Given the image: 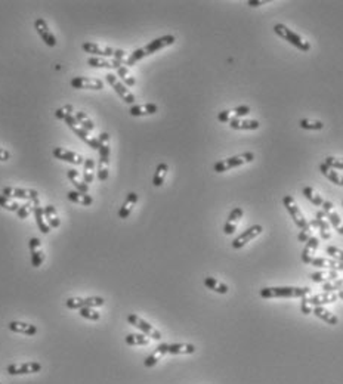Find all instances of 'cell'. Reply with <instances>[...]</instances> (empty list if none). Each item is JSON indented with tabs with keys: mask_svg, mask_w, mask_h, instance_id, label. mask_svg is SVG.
<instances>
[{
	"mask_svg": "<svg viewBox=\"0 0 343 384\" xmlns=\"http://www.w3.org/2000/svg\"><path fill=\"white\" fill-rule=\"evenodd\" d=\"M33 213L36 216V222H37V226L42 233H49L51 232V226L48 225L46 222V217H45V208L40 207L39 204V200L34 201V205H33Z\"/></svg>",
	"mask_w": 343,
	"mask_h": 384,
	"instance_id": "cell-23",
	"label": "cell"
},
{
	"mask_svg": "<svg viewBox=\"0 0 343 384\" xmlns=\"http://www.w3.org/2000/svg\"><path fill=\"white\" fill-rule=\"evenodd\" d=\"M64 121L67 123V126L71 129L84 144H87V145H89L90 148H93V150H99V141H98V138H92V136L89 135V132H87L86 129L81 127L79 123H77V120H76L74 115L65 117Z\"/></svg>",
	"mask_w": 343,
	"mask_h": 384,
	"instance_id": "cell-7",
	"label": "cell"
},
{
	"mask_svg": "<svg viewBox=\"0 0 343 384\" xmlns=\"http://www.w3.org/2000/svg\"><path fill=\"white\" fill-rule=\"evenodd\" d=\"M128 322L133 325V327H136L139 331H142V333L145 334L147 337H151V338H154V340H161V333H160L159 330H156L150 322H147L145 319H142V318H139L138 315H129L128 316Z\"/></svg>",
	"mask_w": 343,
	"mask_h": 384,
	"instance_id": "cell-8",
	"label": "cell"
},
{
	"mask_svg": "<svg viewBox=\"0 0 343 384\" xmlns=\"http://www.w3.org/2000/svg\"><path fill=\"white\" fill-rule=\"evenodd\" d=\"M93 169H95V161L92 158H84V163H83V180L87 185L92 183L93 179H95Z\"/></svg>",
	"mask_w": 343,
	"mask_h": 384,
	"instance_id": "cell-36",
	"label": "cell"
},
{
	"mask_svg": "<svg viewBox=\"0 0 343 384\" xmlns=\"http://www.w3.org/2000/svg\"><path fill=\"white\" fill-rule=\"evenodd\" d=\"M255 160V154L253 153H243L240 155H234V157H230L226 160H220L217 161L213 169L216 173H223V172H228L231 169H236V167H240L243 164H247V163H252Z\"/></svg>",
	"mask_w": 343,
	"mask_h": 384,
	"instance_id": "cell-5",
	"label": "cell"
},
{
	"mask_svg": "<svg viewBox=\"0 0 343 384\" xmlns=\"http://www.w3.org/2000/svg\"><path fill=\"white\" fill-rule=\"evenodd\" d=\"M309 278L312 280L314 282H317V284H325V282H330V281H334V280H337L339 278V275H337V272L336 271H318V272H314V274H311L309 275Z\"/></svg>",
	"mask_w": 343,
	"mask_h": 384,
	"instance_id": "cell-30",
	"label": "cell"
},
{
	"mask_svg": "<svg viewBox=\"0 0 343 384\" xmlns=\"http://www.w3.org/2000/svg\"><path fill=\"white\" fill-rule=\"evenodd\" d=\"M342 205H343V203H342Z\"/></svg>",
	"mask_w": 343,
	"mask_h": 384,
	"instance_id": "cell-60",
	"label": "cell"
},
{
	"mask_svg": "<svg viewBox=\"0 0 343 384\" xmlns=\"http://www.w3.org/2000/svg\"><path fill=\"white\" fill-rule=\"evenodd\" d=\"M230 127L234 130H256L261 127L258 120H243V118H234L230 123Z\"/></svg>",
	"mask_w": 343,
	"mask_h": 384,
	"instance_id": "cell-32",
	"label": "cell"
},
{
	"mask_svg": "<svg viewBox=\"0 0 343 384\" xmlns=\"http://www.w3.org/2000/svg\"><path fill=\"white\" fill-rule=\"evenodd\" d=\"M283 204H284V207H286V210L290 213L291 219H293V222L297 225V228H300L302 230L311 229L309 222L305 219V216H303L302 210L299 208V205L296 204V201H294V198H293L291 195H286V197L283 198Z\"/></svg>",
	"mask_w": 343,
	"mask_h": 384,
	"instance_id": "cell-6",
	"label": "cell"
},
{
	"mask_svg": "<svg viewBox=\"0 0 343 384\" xmlns=\"http://www.w3.org/2000/svg\"><path fill=\"white\" fill-rule=\"evenodd\" d=\"M302 192H303V195H305V198L306 200H309L311 203L314 205H318V207H321L322 203L325 201L319 194H318L317 191L314 189V188H311V186H305L303 189H302Z\"/></svg>",
	"mask_w": 343,
	"mask_h": 384,
	"instance_id": "cell-38",
	"label": "cell"
},
{
	"mask_svg": "<svg viewBox=\"0 0 343 384\" xmlns=\"http://www.w3.org/2000/svg\"><path fill=\"white\" fill-rule=\"evenodd\" d=\"M318 245H319V241H318L317 236H311L308 241H306V245L303 248V253H302V262L309 265L311 259H314V254L317 253Z\"/></svg>",
	"mask_w": 343,
	"mask_h": 384,
	"instance_id": "cell-25",
	"label": "cell"
},
{
	"mask_svg": "<svg viewBox=\"0 0 343 384\" xmlns=\"http://www.w3.org/2000/svg\"><path fill=\"white\" fill-rule=\"evenodd\" d=\"M108 172H109V157H99L98 179L101 180V182H105L108 179Z\"/></svg>",
	"mask_w": 343,
	"mask_h": 384,
	"instance_id": "cell-42",
	"label": "cell"
},
{
	"mask_svg": "<svg viewBox=\"0 0 343 384\" xmlns=\"http://www.w3.org/2000/svg\"><path fill=\"white\" fill-rule=\"evenodd\" d=\"M322 290L327 293H334V291H342L343 290V278H337L334 281L325 282L322 284Z\"/></svg>",
	"mask_w": 343,
	"mask_h": 384,
	"instance_id": "cell-47",
	"label": "cell"
},
{
	"mask_svg": "<svg viewBox=\"0 0 343 384\" xmlns=\"http://www.w3.org/2000/svg\"><path fill=\"white\" fill-rule=\"evenodd\" d=\"M79 312H80V316H83L84 319H90V321H99V318H101L99 312L93 310L92 307H81V309H79Z\"/></svg>",
	"mask_w": 343,
	"mask_h": 384,
	"instance_id": "cell-50",
	"label": "cell"
},
{
	"mask_svg": "<svg viewBox=\"0 0 343 384\" xmlns=\"http://www.w3.org/2000/svg\"><path fill=\"white\" fill-rule=\"evenodd\" d=\"M67 178L71 180V183L76 186V189L79 192H84V194H89V185L84 182V180L80 179V172H77L76 169H70L67 172Z\"/></svg>",
	"mask_w": 343,
	"mask_h": 384,
	"instance_id": "cell-31",
	"label": "cell"
},
{
	"mask_svg": "<svg viewBox=\"0 0 343 384\" xmlns=\"http://www.w3.org/2000/svg\"><path fill=\"white\" fill-rule=\"evenodd\" d=\"M309 238H311V229L309 230H300V233L297 235V239H299L300 242H306Z\"/></svg>",
	"mask_w": 343,
	"mask_h": 384,
	"instance_id": "cell-56",
	"label": "cell"
},
{
	"mask_svg": "<svg viewBox=\"0 0 343 384\" xmlns=\"http://www.w3.org/2000/svg\"><path fill=\"white\" fill-rule=\"evenodd\" d=\"M194 352H195L194 344H186V343L167 344V353H170V355H191Z\"/></svg>",
	"mask_w": 343,
	"mask_h": 384,
	"instance_id": "cell-28",
	"label": "cell"
},
{
	"mask_svg": "<svg viewBox=\"0 0 343 384\" xmlns=\"http://www.w3.org/2000/svg\"><path fill=\"white\" fill-rule=\"evenodd\" d=\"M274 33L277 36H280L281 39H284L286 42H289L294 48H297L299 51L308 52L311 49L309 42H306L303 37H300L297 33H294L293 30H290L289 27L284 26V24H275L274 26Z\"/></svg>",
	"mask_w": 343,
	"mask_h": 384,
	"instance_id": "cell-4",
	"label": "cell"
},
{
	"mask_svg": "<svg viewBox=\"0 0 343 384\" xmlns=\"http://www.w3.org/2000/svg\"><path fill=\"white\" fill-rule=\"evenodd\" d=\"M76 120H77V123H79L80 126L83 129H86L87 132H90V130H93L95 129V124H93V121L90 120V117L86 114V112H81V111H79V112H76Z\"/></svg>",
	"mask_w": 343,
	"mask_h": 384,
	"instance_id": "cell-45",
	"label": "cell"
},
{
	"mask_svg": "<svg viewBox=\"0 0 343 384\" xmlns=\"http://www.w3.org/2000/svg\"><path fill=\"white\" fill-rule=\"evenodd\" d=\"M125 340L129 346H148L150 344V338L145 334H129V335H126Z\"/></svg>",
	"mask_w": 343,
	"mask_h": 384,
	"instance_id": "cell-41",
	"label": "cell"
},
{
	"mask_svg": "<svg viewBox=\"0 0 343 384\" xmlns=\"http://www.w3.org/2000/svg\"><path fill=\"white\" fill-rule=\"evenodd\" d=\"M0 207H3L5 210H9V211H18L20 208V204L14 200H11L9 197H5V195H0Z\"/></svg>",
	"mask_w": 343,
	"mask_h": 384,
	"instance_id": "cell-49",
	"label": "cell"
},
{
	"mask_svg": "<svg viewBox=\"0 0 343 384\" xmlns=\"http://www.w3.org/2000/svg\"><path fill=\"white\" fill-rule=\"evenodd\" d=\"M309 265L315 266V268H324V269H328V271H343V263L342 262H337L334 259H325V257H314L311 259Z\"/></svg>",
	"mask_w": 343,
	"mask_h": 384,
	"instance_id": "cell-22",
	"label": "cell"
},
{
	"mask_svg": "<svg viewBox=\"0 0 343 384\" xmlns=\"http://www.w3.org/2000/svg\"><path fill=\"white\" fill-rule=\"evenodd\" d=\"M325 253L331 257V259H334V260H337V262H342L343 263V250H340V248H337V247H333V245H328V247L325 248Z\"/></svg>",
	"mask_w": 343,
	"mask_h": 384,
	"instance_id": "cell-54",
	"label": "cell"
},
{
	"mask_svg": "<svg viewBox=\"0 0 343 384\" xmlns=\"http://www.w3.org/2000/svg\"><path fill=\"white\" fill-rule=\"evenodd\" d=\"M136 203H138V194H135V192L128 194L125 203H123V205H122L120 210H119V217H120V219H128V217L131 216L133 207L136 205Z\"/></svg>",
	"mask_w": 343,
	"mask_h": 384,
	"instance_id": "cell-26",
	"label": "cell"
},
{
	"mask_svg": "<svg viewBox=\"0 0 343 384\" xmlns=\"http://www.w3.org/2000/svg\"><path fill=\"white\" fill-rule=\"evenodd\" d=\"M52 154L56 160L67 161V163H71V164H76V166H80V164L84 163V158H83L81 154L74 153V151H68L65 148H53Z\"/></svg>",
	"mask_w": 343,
	"mask_h": 384,
	"instance_id": "cell-17",
	"label": "cell"
},
{
	"mask_svg": "<svg viewBox=\"0 0 343 384\" xmlns=\"http://www.w3.org/2000/svg\"><path fill=\"white\" fill-rule=\"evenodd\" d=\"M339 296L336 293H321V294H315V296H311V297H302V303H300V309L305 315H309L312 313L314 307L317 306H324V305H330V303H334L337 302Z\"/></svg>",
	"mask_w": 343,
	"mask_h": 384,
	"instance_id": "cell-3",
	"label": "cell"
},
{
	"mask_svg": "<svg viewBox=\"0 0 343 384\" xmlns=\"http://www.w3.org/2000/svg\"><path fill=\"white\" fill-rule=\"evenodd\" d=\"M30 251H31V265L33 268H40L45 262V253L42 250V242L39 238H30L28 241Z\"/></svg>",
	"mask_w": 343,
	"mask_h": 384,
	"instance_id": "cell-18",
	"label": "cell"
},
{
	"mask_svg": "<svg viewBox=\"0 0 343 384\" xmlns=\"http://www.w3.org/2000/svg\"><path fill=\"white\" fill-rule=\"evenodd\" d=\"M325 166L334 170H343V158H334V157H327L324 161Z\"/></svg>",
	"mask_w": 343,
	"mask_h": 384,
	"instance_id": "cell-52",
	"label": "cell"
},
{
	"mask_svg": "<svg viewBox=\"0 0 343 384\" xmlns=\"http://www.w3.org/2000/svg\"><path fill=\"white\" fill-rule=\"evenodd\" d=\"M311 290L308 287H266L259 291L262 299H294L306 297Z\"/></svg>",
	"mask_w": 343,
	"mask_h": 384,
	"instance_id": "cell-2",
	"label": "cell"
},
{
	"mask_svg": "<svg viewBox=\"0 0 343 384\" xmlns=\"http://www.w3.org/2000/svg\"><path fill=\"white\" fill-rule=\"evenodd\" d=\"M299 126L305 130H321L324 127V123L322 121H318V120H308V118H302L299 121Z\"/></svg>",
	"mask_w": 343,
	"mask_h": 384,
	"instance_id": "cell-46",
	"label": "cell"
},
{
	"mask_svg": "<svg viewBox=\"0 0 343 384\" xmlns=\"http://www.w3.org/2000/svg\"><path fill=\"white\" fill-rule=\"evenodd\" d=\"M312 313L319 318V319H322L324 322H327V324H330V325H337L339 324V318L334 315V313H331L328 309H325L324 306H317L314 307V310H312Z\"/></svg>",
	"mask_w": 343,
	"mask_h": 384,
	"instance_id": "cell-27",
	"label": "cell"
},
{
	"mask_svg": "<svg viewBox=\"0 0 343 384\" xmlns=\"http://www.w3.org/2000/svg\"><path fill=\"white\" fill-rule=\"evenodd\" d=\"M169 172V166L166 163H160L156 169V173H154V178H153V185L154 186H161L164 183V179H166V175Z\"/></svg>",
	"mask_w": 343,
	"mask_h": 384,
	"instance_id": "cell-40",
	"label": "cell"
},
{
	"mask_svg": "<svg viewBox=\"0 0 343 384\" xmlns=\"http://www.w3.org/2000/svg\"><path fill=\"white\" fill-rule=\"evenodd\" d=\"M167 353V343H161L159 344V347L148 356V358L144 360V365L147 366V368H151V366H154L157 362H159L160 359L163 358L164 355Z\"/></svg>",
	"mask_w": 343,
	"mask_h": 384,
	"instance_id": "cell-34",
	"label": "cell"
},
{
	"mask_svg": "<svg viewBox=\"0 0 343 384\" xmlns=\"http://www.w3.org/2000/svg\"><path fill=\"white\" fill-rule=\"evenodd\" d=\"M321 207H322V211H324V214H325L327 220L330 222V225H333V228L337 230L340 235H343L342 217H340V214L336 211L334 204H333V203H330V201H324Z\"/></svg>",
	"mask_w": 343,
	"mask_h": 384,
	"instance_id": "cell-12",
	"label": "cell"
},
{
	"mask_svg": "<svg viewBox=\"0 0 343 384\" xmlns=\"http://www.w3.org/2000/svg\"><path fill=\"white\" fill-rule=\"evenodd\" d=\"M87 65L93 68H106V70H119L123 64L117 59H104L98 56H92L87 59Z\"/></svg>",
	"mask_w": 343,
	"mask_h": 384,
	"instance_id": "cell-21",
	"label": "cell"
},
{
	"mask_svg": "<svg viewBox=\"0 0 343 384\" xmlns=\"http://www.w3.org/2000/svg\"><path fill=\"white\" fill-rule=\"evenodd\" d=\"M70 86L73 89H87V90H102L104 81L99 78H90V77H74L70 81Z\"/></svg>",
	"mask_w": 343,
	"mask_h": 384,
	"instance_id": "cell-11",
	"label": "cell"
},
{
	"mask_svg": "<svg viewBox=\"0 0 343 384\" xmlns=\"http://www.w3.org/2000/svg\"><path fill=\"white\" fill-rule=\"evenodd\" d=\"M98 141H99V157H109V135L106 132H102L99 136H98Z\"/></svg>",
	"mask_w": 343,
	"mask_h": 384,
	"instance_id": "cell-43",
	"label": "cell"
},
{
	"mask_svg": "<svg viewBox=\"0 0 343 384\" xmlns=\"http://www.w3.org/2000/svg\"><path fill=\"white\" fill-rule=\"evenodd\" d=\"M337 296H339V299H342L343 300V290L342 291H339V294H337Z\"/></svg>",
	"mask_w": 343,
	"mask_h": 384,
	"instance_id": "cell-59",
	"label": "cell"
},
{
	"mask_svg": "<svg viewBox=\"0 0 343 384\" xmlns=\"http://www.w3.org/2000/svg\"><path fill=\"white\" fill-rule=\"evenodd\" d=\"M33 205H34V201H28L26 204L20 205V208H18V211H17L18 217H20V219H27V217L30 216V213L33 211Z\"/></svg>",
	"mask_w": 343,
	"mask_h": 384,
	"instance_id": "cell-53",
	"label": "cell"
},
{
	"mask_svg": "<svg viewBox=\"0 0 343 384\" xmlns=\"http://www.w3.org/2000/svg\"><path fill=\"white\" fill-rule=\"evenodd\" d=\"M159 111V106L156 103H144V105H133L129 109V114L132 117H144V115H153Z\"/></svg>",
	"mask_w": 343,
	"mask_h": 384,
	"instance_id": "cell-24",
	"label": "cell"
},
{
	"mask_svg": "<svg viewBox=\"0 0 343 384\" xmlns=\"http://www.w3.org/2000/svg\"><path fill=\"white\" fill-rule=\"evenodd\" d=\"M234 118H237L234 109H223V111H220V112L217 114V120H219L220 123H228V124H230Z\"/></svg>",
	"mask_w": 343,
	"mask_h": 384,
	"instance_id": "cell-51",
	"label": "cell"
},
{
	"mask_svg": "<svg viewBox=\"0 0 343 384\" xmlns=\"http://www.w3.org/2000/svg\"><path fill=\"white\" fill-rule=\"evenodd\" d=\"M309 226L317 228L319 235L322 239H330L331 238V232H330V222L327 220L324 211H317V219L309 222Z\"/></svg>",
	"mask_w": 343,
	"mask_h": 384,
	"instance_id": "cell-19",
	"label": "cell"
},
{
	"mask_svg": "<svg viewBox=\"0 0 343 384\" xmlns=\"http://www.w3.org/2000/svg\"><path fill=\"white\" fill-rule=\"evenodd\" d=\"M265 3H268V2H261V0H249L247 2L249 6H262Z\"/></svg>",
	"mask_w": 343,
	"mask_h": 384,
	"instance_id": "cell-58",
	"label": "cell"
},
{
	"mask_svg": "<svg viewBox=\"0 0 343 384\" xmlns=\"http://www.w3.org/2000/svg\"><path fill=\"white\" fill-rule=\"evenodd\" d=\"M204 285H206L209 290H213V291H216V293H219V294H226L228 290H230L226 284L217 281L216 278H211V277H207V278L204 280Z\"/></svg>",
	"mask_w": 343,
	"mask_h": 384,
	"instance_id": "cell-37",
	"label": "cell"
},
{
	"mask_svg": "<svg viewBox=\"0 0 343 384\" xmlns=\"http://www.w3.org/2000/svg\"><path fill=\"white\" fill-rule=\"evenodd\" d=\"M264 228L261 225H253L250 226L249 229H246L243 233H240L237 238L233 241V247L238 250V248H243L247 242H250L252 239H255L256 236H259L262 233Z\"/></svg>",
	"mask_w": 343,
	"mask_h": 384,
	"instance_id": "cell-13",
	"label": "cell"
},
{
	"mask_svg": "<svg viewBox=\"0 0 343 384\" xmlns=\"http://www.w3.org/2000/svg\"><path fill=\"white\" fill-rule=\"evenodd\" d=\"M67 198H68L71 203H76V204H81V205L93 204V198H92V195L84 194V192H79V191H68V192H67Z\"/></svg>",
	"mask_w": 343,
	"mask_h": 384,
	"instance_id": "cell-29",
	"label": "cell"
},
{
	"mask_svg": "<svg viewBox=\"0 0 343 384\" xmlns=\"http://www.w3.org/2000/svg\"><path fill=\"white\" fill-rule=\"evenodd\" d=\"M319 172H321L327 179L330 180L331 183H334V185H337V186H343V176L342 175H339L334 169H330L328 166H325V164L322 163V164H319Z\"/></svg>",
	"mask_w": 343,
	"mask_h": 384,
	"instance_id": "cell-35",
	"label": "cell"
},
{
	"mask_svg": "<svg viewBox=\"0 0 343 384\" xmlns=\"http://www.w3.org/2000/svg\"><path fill=\"white\" fill-rule=\"evenodd\" d=\"M175 42H176V37H175V36H172V34H167V36L159 37V39L153 40L151 43H148L147 46H144V48H141V49L133 51L132 53L126 58V61H125V64H123V65H125V67L135 65L138 61L144 59L145 56H150V55L156 53L157 51H161V49H164V48H167V46H172Z\"/></svg>",
	"mask_w": 343,
	"mask_h": 384,
	"instance_id": "cell-1",
	"label": "cell"
},
{
	"mask_svg": "<svg viewBox=\"0 0 343 384\" xmlns=\"http://www.w3.org/2000/svg\"><path fill=\"white\" fill-rule=\"evenodd\" d=\"M243 214H244V210L241 207H236L234 210H231V213H230V216H228V219H226V222L223 225L225 235H233L236 232Z\"/></svg>",
	"mask_w": 343,
	"mask_h": 384,
	"instance_id": "cell-20",
	"label": "cell"
},
{
	"mask_svg": "<svg viewBox=\"0 0 343 384\" xmlns=\"http://www.w3.org/2000/svg\"><path fill=\"white\" fill-rule=\"evenodd\" d=\"M105 78H106V81L111 84V87L116 90V93H117V95H119V96L125 101V102L131 103V105H132V103L136 101V99H135V95H133L129 89H128V86H125V84H123V83H122L117 77H116V74L108 73V74L105 76Z\"/></svg>",
	"mask_w": 343,
	"mask_h": 384,
	"instance_id": "cell-9",
	"label": "cell"
},
{
	"mask_svg": "<svg viewBox=\"0 0 343 384\" xmlns=\"http://www.w3.org/2000/svg\"><path fill=\"white\" fill-rule=\"evenodd\" d=\"M8 327L14 333H21L26 334V335H34V334L37 333V328L34 325H30V324H26V322H20V321H12V322H9Z\"/></svg>",
	"mask_w": 343,
	"mask_h": 384,
	"instance_id": "cell-33",
	"label": "cell"
},
{
	"mask_svg": "<svg viewBox=\"0 0 343 384\" xmlns=\"http://www.w3.org/2000/svg\"><path fill=\"white\" fill-rule=\"evenodd\" d=\"M42 369L39 362H27V363H12L6 368L8 374L11 375H24V374H34Z\"/></svg>",
	"mask_w": 343,
	"mask_h": 384,
	"instance_id": "cell-14",
	"label": "cell"
},
{
	"mask_svg": "<svg viewBox=\"0 0 343 384\" xmlns=\"http://www.w3.org/2000/svg\"><path fill=\"white\" fill-rule=\"evenodd\" d=\"M117 76L123 80V84H125V86L132 87V86L136 84V80L133 78V76L131 74V71H129V70H128V67H125V65H122V67L117 70Z\"/></svg>",
	"mask_w": 343,
	"mask_h": 384,
	"instance_id": "cell-44",
	"label": "cell"
},
{
	"mask_svg": "<svg viewBox=\"0 0 343 384\" xmlns=\"http://www.w3.org/2000/svg\"><path fill=\"white\" fill-rule=\"evenodd\" d=\"M81 49L86 52V53H92V55H98V58L101 56H116V51L117 49H112L109 46H104V45H99V43H92V42H84L81 45Z\"/></svg>",
	"mask_w": 343,
	"mask_h": 384,
	"instance_id": "cell-16",
	"label": "cell"
},
{
	"mask_svg": "<svg viewBox=\"0 0 343 384\" xmlns=\"http://www.w3.org/2000/svg\"><path fill=\"white\" fill-rule=\"evenodd\" d=\"M73 112H74V106H73L71 103H68V105H64V106L58 108V109L55 111V117H56L58 120H65V117L73 115Z\"/></svg>",
	"mask_w": 343,
	"mask_h": 384,
	"instance_id": "cell-48",
	"label": "cell"
},
{
	"mask_svg": "<svg viewBox=\"0 0 343 384\" xmlns=\"http://www.w3.org/2000/svg\"><path fill=\"white\" fill-rule=\"evenodd\" d=\"M234 112H236V115H237L238 118L244 117V115H247L250 112V106L249 105H240L237 108H234Z\"/></svg>",
	"mask_w": 343,
	"mask_h": 384,
	"instance_id": "cell-55",
	"label": "cell"
},
{
	"mask_svg": "<svg viewBox=\"0 0 343 384\" xmlns=\"http://www.w3.org/2000/svg\"><path fill=\"white\" fill-rule=\"evenodd\" d=\"M34 28L39 33L40 39L45 42V45H48L49 48L56 46V37H55V34H53L52 31L49 30V27H48L46 21L43 18H37L34 21Z\"/></svg>",
	"mask_w": 343,
	"mask_h": 384,
	"instance_id": "cell-15",
	"label": "cell"
},
{
	"mask_svg": "<svg viewBox=\"0 0 343 384\" xmlns=\"http://www.w3.org/2000/svg\"><path fill=\"white\" fill-rule=\"evenodd\" d=\"M9 158H11V154H9V151H6V150L0 148V161H8Z\"/></svg>",
	"mask_w": 343,
	"mask_h": 384,
	"instance_id": "cell-57",
	"label": "cell"
},
{
	"mask_svg": "<svg viewBox=\"0 0 343 384\" xmlns=\"http://www.w3.org/2000/svg\"><path fill=\"white\" fill-rule=\"evenodd\" d=\"M2 192H3L2 195L9 197V198H21V200H28V201H37V200H39V192H37L36 189L5 186Z\"/></svg>",
	"mask_w": 343,
	"mask_h": 384,
	"instance_id": "cell-10",
	"label": "cell"
},
{
	"mask_svg": "<svg viewBox=\"0 0 343 384\" xmlns=\"http://www.w3.org/2000/svg\"><path fill=\"white\" fill-rule=\"evenodd\" d=\"M45 217H46V222L51 228H58L61 225V220L58 217V213H56V208L53 205H46L45 207Z\"/></svg>",
	"mask_w": 343,
	"mask_h": 384,
	"instance_id": "cell-39",
	"label": "cell"
}]
</instances>
